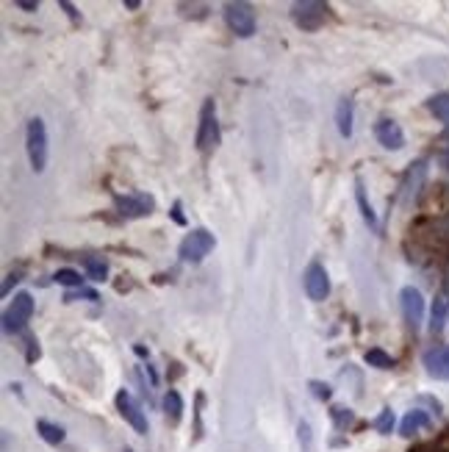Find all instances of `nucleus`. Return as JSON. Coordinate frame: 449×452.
I'll list each match as a JSON object with an SVG mask.
<instances>
[{
	"mask_svg": "<svg viewBox=\"0 0 449 452\" xmlns=\"http://www.w3.org/2000/svg\"><path fill=\"white\" fill-rule=\"evenodd\" d=\"M352 120H355V106L350 97H341L338 106H336V125H338V134L344 139L352 136Z\"/></svg>",
	"mask_w": 449,
	"mask_h": 452,
	"instance_id": "obj_15",
	"label": "nucleus"
},
{
	"mask_svg": "<svg viewBox=\"0 0 449 452\" xmlns=\"http://www.w3.org/2000/svg\"><path fill=\"white\" fill-rule=\"evenodd\" d=\"M172 220H175L178 225H186V220H183V214H181V203L172 206Z\"/></svg>",
	"mask_w": 449,
	"mask_h": 452,
	"instance_id": "obj_32",
	"label": "nucleus"
},
{
	"mask_svg": "<svg viewBox=\"0 0 449 452\" xmlns=\"http://www.w3.org/2000/svg\"><path fill=\"white\" fill-rule=\"evenodd\" d=\"M224 22L236 36L250 39L255 33V25H258L255 8L250 3H241V0L238 3H224Z\"/></svg>",
	"mask_w": 449,
	"mask_h": 452,
	"instance_id": "obj_5",
	"label": "nucleus"
},
{
	"mask_svg": "<svg viewBox=\"0 0 449 452\" xmlns=\"http://www.w3.org/2000/svg\"><path fill=\"white\" fill-rule=\"evenodd\" d=\"M308 389H311V394H313L316 400H330V397H333V389H330L327 383H322V380H311Z\"/></svg>",
	"mask_w": 449,
	"mask_h": 452,
	"instance_id": "obj_28",
	"label": "nucleus"
},
{
	"mask_svg": "<svg viewBox=\"0 0 449 452\" xmlns=\"http://www.w3.org/2000/svg\"><path fill=\"white\" fill-rule=\"evenodd\" d=\"M327 11H330L327 3L302 0V3H294V6H291V19H294V25L302 28V31H319V28L327 22Z\"/></svg>",
	"mask_w": 449,
	"mask_h": 452,
	"instance_id": "obj_4",
	"label": "nucleus"
},
{
	"mask_svg": "<svg viewBox=\"0 0 449 452\" xmlns=\"http://www.w3.org/2000/svg\"><path fill=\"white\" fill-rule=\"evenodd\" d=\"M58 6H61V8H64V11H67V14H70V17H72V19H75V22H78V19H81V14H78V11H75V6H72V3H67V0H61V3H58Z\"/></svg>",
	"mask_w": 449,
	"mask_h": 452,
	"instance_id": "obj_31",
	"label": "nucleus"
},
{
	"mask_svg": "<svg viewBox=\"0 0 449 452\" xmlns=\"http://www.w3.org/2000/svg\"><path fill=\"white\" fill-rule=\"evenodd\" d=\"M330 419H333V425H336L338 430H347V428L355 422V414H352L350 408H344V405H333V408H330Z\"/></svg>",
	"mask_w": 449,
	"mask_h": 452,
	"instance_id": "obj_24",
	"label": "nucleus"
},
{
	"mask_svg": "<svg viewBox=\"0 0 449 452\" xmlns=\"http://www.w3.org/2000/svg\"><path fill=\"white\" fill-rule=\"evenodd\" d=\"M355 200H358V209H361L364 223L372 227V230H377V217H375V211H372V206H369V200H366V189H364L361 181L355 184Z\"/></svg>",
	"mask_w": 449,
	"mask_h": 452,
	"instance_id": "obj_17",
	"label": "nucleus"
},
{
	"mask_svg": "<svg viewBox=\"0 0 449 452\" xmlns=\"http://www.w3.org/2000/svg\"><path fill=\"white\" fill-rule=\"evenodd\" d=\"M17 280H19V272H11V275H6V280H3V289H0V291H3V297L11 291V286H17Z\"/></svg>",
	"mask_w": 449,
	"mask_h": 452,
	"instance_id": "obj_29",
	"label": "nucleus"
},
{
	"mask_svg": "<svg viewBox=\"0 0 449 452\" xmlns=\"http://www.w3.org/2000/svg\"><path fill=\"white\" fill-rule=\"evenodd\" d=\"M14 6H17V8H22V11H36V8H39V3H36V0H14Z\"/></svg>",
	"mask_w": 449,
	"mask_h": 452,
	"instance_id": "obj_30",
	"label": "nucleus"
},
{
	"mask_svg": "<svg viewBox=\"0 0 449 452\" xmlns=\"http://www.w3.org/2000/svg\"><path fill=\"white\" fill-rule=\"evenodd\" d=\"M375 136L386 150H402L405 147V131L394 120H380L375 125Z\"/></svg>",
	"mask_w": 449,
	"mask_h": 452,
	"instance_id": "obj_12",
	"label": "nucleus"
},
{
	"mask_svg": "<svg viewBox=\"0 0 449 452\" xmlns=\"http://www.w3.org/2000/svg\"><path fill=\"white\" fill-rule=\"evenodd\" d=\"M125 8H131V11H136V8H139V0H125Z\"/></svg>",
	"mask_w": 449,
	"mask_h": 452,
	"instance_id": "obj_35",
	"label": "nucleus"
},
{
	"mask_svg": "<svg viewBox=\"0 0 449 452\" xmlns=\"http://www.w3.org/2000/svg\"><path fill=\"white\" fill-rule=\"evenodd\" d=\"M444 142H447V145H449V134H444Z\"/></svg>",
	"mask_w": 449,
	"mask_h": 452,
	"instance_id": "obj_37",
	"label": "nucleus"
},
{
	"mask_svg": "<svg viewBox=\"0 0 449 452\" xmlns=\"http://www.w3.org/2000/svg\"><path fill=\"white\" fill-rule=\"evenodd\" d=\"M427 111H430L436 120H441V122H447L449 125V92L433 95V97L427 100Z\"/></svg>",
	"mask_w": 449,
	"mask_h": 452,
	"instance_id": "obj_18",
	"label": "nucleus"
},
{
	"mask_svg": "<svg viewBox=\"0 0 449 452\" xmlns=\"http://www.w3.org/2000/svg\"><path fill=\"white\" fill-rule=\"evenodd\" d=\"M425 181H427V161L419 159V161H414V164L408 167V172H405V178H402V186H400V206H402V209H411V206L419 200Z\"/></svg>",
	"mask_w": 449,
	"mask_h": 452,
	"instance_id": "obj_6",
	"label": "nucleus"
},
{
	"mask_svg": "<svg viewBox=\"0 0 449 452\" xmlns=\"http://www.w3.org/2000/svg\"><path fill=\"white\" fill-rule=\"evenodd\" d=\"M83 266H86L89 277L97 280V283L106 280V275H108V264H106L103 255H83Z\"/></svg>",
	"mask_w": 449,
	"mask_h": 452,
	"instance_id": "obj_19",
	"label": "nucleus"
},
{
	"mask_svg": "<svg viewBox=\"0 0 449 452\" xmlns=\"http://www.w3.org/2000/svg\"><path fill=\"white\" fill-rule=\"evenodd\" d=\"M444 316H447V294H439L433 302V314H430V333H441Z\"/></svg>",
	"mask_w": 449,
	"mask_h": 452,
	"instance_id": "obj_21",
	"label": "nucleus"
},
{
	"mask_svg": "<svg viewBox=\"0 0 449 452\" xmlns=\"http://www.w3.org/2000/svg\"><path fill=\"white\" fill-rule=\"evenodd\" d=\"M366 364L369 366H375V369H394V358L389 355V353H383L380 347H372V350H366Z\"/></svg>",
	"mask_w": 449,
	"mask_h": 452,
	"instance_id": "obj_22",
	"label": "nucleus"
},
{
	"mask_svg": "<svg viewBox=\"0 0 449 452\" xmlns=\"http://www.w3.org/2000/svg\"><path fill=\"white\" fill-rule=\"evenodd\" d=\"M53 280H56V283H61V286H67V289H81V283H83L81 272H75V269H70V266L58 269V272L53 275Z\"/></svg>",
	"mask_w": 449,
	"mask_h": 452,
	"instance_id": "obj_23",
	"label": "nucleus"
},
{
	"mask_svg": "<svg viewBox=\"0 0 449 452\" xmlns=\"http://www.w3.org/2000/svg\"><path fill=\"white\" fill-rule=\"evenodd\" d=\"M36 433H39L47 444H61V442H64V428H61V425H53V422H47V419H39V422H36Z\"/></svg>",
	"mask_w": 449,
	"mask_h": 452,
	"instance_id": "obj_20",
	"label": "nucleus"
},
{
	"mask_svg": "<svg viewBox=\"0 0 449 452\" xmlns=\"http://www.w3.org/2000/svg\"><path fill=\"white\" fill-rule=\"evenodd\" d=\"M400 308H402V316H405L408 328L416 333L422 328V322H425V297H422V291L416 286H405L400 291Z\"/></svg>",
	"mask_w": 449,
	"mask_h": 452,
	"instance_id": "obj_10",
	"label": "nucleus"
},
{
	"mask_svg": "<svg viewBox=\"0 0 449 452\" xmlns=\"http://www.w3.org/2000/svg\"><path fill=\"white\" fill-rule=\"evenodd\" d=\"M408 452H439L433 444H416V447H411Z\"/></svg>",
	"mask_w": 449,
	"mask_h": 452,
	"instance_id": "obj_34",
	"label": "nucleus"
},
{
	"mask_svg": "<svg viewBox=\"0 0 449 452\" xmlns=\"http://www.w3.org/2000/svg\"><path fill=\"white\" fill-rule=\"evenodd\" d=\"M214 247H217L214 233H209L206 227H195V230L186 233V239L181 241L178 255H181V261H186V264H200Z\"/></svg>",
	"mask_w": 449,
	"mask_h": 452,
	"instance_id": "obj_3",
	"label": "nucleus"
},
{
	"mask_svg": "<svg viewBox=\"0 0 449 452\" xmlns=\"http://www.w3.org/2000/svg\"><path fill=\"white\" fill-rule=\"evenodd\" d=\"M425 428H430V417H427V411L414 408V411H408L405 419L400 422V436L411 439L414 433H419V430H425Z\"/></svg>",
	"mask_w": 449,
	"mask_h": 452,
	"instance_id": "obj_14",
	"label": "nucleus"
},
{
	"mask_svg": "<svg viewBox=\"0 0 449 452\" xmlns=\"http://www.w3.org/2000/svg\"><path fill=\"white\" fill-rule=\"evenodd\" d=\"M220 120H217V103L209 97L200 108V125H197V150L211 153L220 145Z\"/></svg>",
	"mask_w": 449,
	"mask_h": 452,
	"instance_id": "obj_2",
	"label": "nucleus"
},
{
	"mask_svg": "<svg viewBox=\"0 0 449 452\" xmlns=\"http://www.w3.org/2000/svg\"><path fill=\"white\" fill-rule=\"evenodd\" d=\"M297 439H300V447H302V452H311L313 436H311V425H308V422H300V425H297Z\"/></svg>",
	"mask_w": 449,
	"mask_h": 452,
	"instance_id": "obj_27",
	"label": "nucleus"
},
{
	"mask_svg": "<svg viewBox=\"0 0 449 452\" xmlns=\"http://www.w3.org/2000/svg\"><path fill=\"white\" fill-rule=\"evenodd\" d=\"M114 403H117V411L122 414V419L139 433V436H147V417H145V411H142V405L122 389V392H117V397H114Z\"/></svg>",
	"mask_w": 449,
	"mask_h": 452,
	"instance_id": "obj_11",
	"label": "nucleus"
},
{
	"mask_svg": "<svg viewBox=\"0 0 449 452\" xmlns=\"http://www.w3.org/2000/svg\"><path fill=\"white\" fill-rule=\"evenodd\" d=\"M114 209L120 217L125 220H139V217H150L156 211V197L145 195V192H133V195H117L114 197Z\"/></svg>",
	"mask_w": 449,
	"mask_h": 452,
	"instance_id": "obj_7",
	"label": "nucleus"
},
{
	"mask_svg": "<svg viewBox=\"0 0 449 452\" xmlns=\"http://www.w3.org/2000/svg\"><path fill=\"white\" fill-rule=\"evenodd\" d=\"M64 300H67V302H75V300H89V302H97L100 297H97V291H92V289H70V291L64 294Z\"/></svg>",
	"mask_w": 449,
	"mask_h": 452,
	"instance_id": "obj_26",
	"label": "nucleus"
},
{
	"mask_svg": "<svg viewBox=\"0 0 449 452\" xmlns=\"http://www.w3.org/2000/svg\"><path fill=\"white\" fill-rule=\"evenodd\" d=\"M441 230H444V236H449V217H444V220H441Z\"/></svg>",
	"mask_w": 449,
	"mask_h": 452,
	"instance_id": "obj_36",
	"label": "nucleus"
},
{
	"mask_svg": "<svg viewBox=\"0 0 449 452\" xmlns=\"http://www.w3.org/2000/svg\"><path fill=\"white\" fill-rule=\"evenodd\" d=\"M302 289L308 294V300L313 302H325L327 294H330V277H327V269L319 264V261H311L302 272Z\"/></svg>",
	"mask_w": 449,
	"mask_h": 452,
	"instance_id": "obj_9",
	"label": "nucleus"
},
{
	"mask_svg": "<svg viewBox=\"0 0 449 452\" xmlns=\"http://www.w3.org/2000/svg\"><path fill=\"white\" fill-rule=\"evenodd\" d=\"M425 372L436 380H449V347H433L422 355Z\"/></svg>",
	"mask_w": 449,
	"mask_h": 452,
	"instance_id": "obj_13",
	"label": "nucleus"
},
{
	"mask_svg": "<svg viewBox=\"0 0 449 452\" xmlns=\"http://www.w3.org/2000/svg\"><path fill=\"white\" fill-rule=\"evenodd\" d=\"M31 316H33V300H31L28 291H19V294H14L11 305L3 314V330L6 333H19L31 322Z\"/></svg>",
	"mask_w": 449,
	"mask_h": 452,
	"instance_id": "obj_8",
	"label": "nucleus"
},
{
	"mask_svg": "<svg viewBox=\"0 0 449 452\" xmlns=\"http://www.w3.org/2000/svg\"><path fill=\"white\" fill-rule=\"evenodd\" d=\"M419 403H427V405H430L436 414H441V403H439V400H433V397H422Z\"/></svg>",
	"mask_w": 449,
	"mask_h": 452,
	"instance_id": "obj_33",
	"label": "nucleus"
},
{
	"mask_svg": "<svg viewBox=\"0 0 449 452\" xmlns=\"http://www.w3.org/2000/svg\"><path fill=\"white\" fill-rule=\"evenodd\" d=\"M394 422H397V419H394V411H391V408H383L380 417L375 419V430H377L380 436H389V433L394 430Z\"/></svg>",
	"mask_w": 449,
	"mask_h": 452,
	"instance_id": "obj_25",
	"label": "nucleus"
},
{
	"mask_svg": "<svg viewBox=\"0 0 449 452\" xmlns=\"http://www.w3.org/2000/svg\"><path fill=\"white\" fill-rule=\"evenodd\" d=\"M25 150H28V161H31V170L36 175H42L47 170V159H50V147H47V128H44V120L42 117H33L28 122V131H25Z\"/></svg>",
	"mask_w": 449,
	"mask_h": 452,
	"instance_id": "obj_1",
	"label": "nucleus"
},
{
	"mask_svg": "<svg viewBox=\"0 0 449 452\" xmlns=\"http://www.w3.org/2000/svg\"><path fill=\"white\" fill-rule=\"evenodd\" d=\"M164 414H167V419H170L172 425H178L181 417H183V397H181L175 389H170V392L164 394Z\"/></svg>",
	"mask_w": 449,
	"mask_h": 452,
	"instance_id": "obj_16",
	"label": "nucleus"
}]
</instances>
